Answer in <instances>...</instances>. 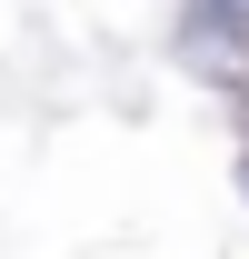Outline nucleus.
I'll return each instance as SVG.
<instances>
[{"instance_id": "f03ea898", "label": "nucleus", "mask_w": 249, "mask_h": 259, "mask_svg": "<svg viewBox=\"0 0 249 259\" xmlns=\"http://www.w3.org/2000/svg\"><path fill=\"white\" fill-rule=\"evenodd\" d=\"M239 199H249V150H239Z\"/></svg>"}, {"instance_id": "f257e3e1", "label": "nucleus", "mask_w": 249, "mask_h": 259, "mask_svg": "<svg viewBox=\"0 0 249 259\" xmlns=\"http://www.w3.org/2000/svg\"><path fill=\"white\" fill-rule=\"evenodd\" d=\"M229 130H239V150H249V80L229 90Z\"/></svg>"}]
</instances>
